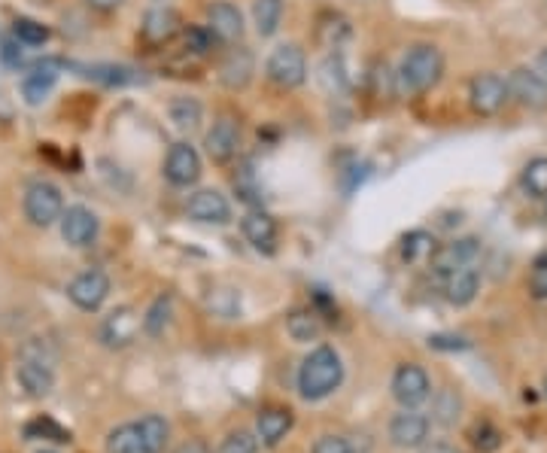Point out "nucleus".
<instances>
[{
	"mask_svg": "<svg viewBox=\"0 0 547 453\" xmlns=\"http://www.w3.org/2000/svg\"><path fill=\"white\" fill-rule=\"evenodd\" d=\"M341 381H344V362H341L338 350L329 344H320L310 350L298 368V393L304 402L329 399L341 387Z\"/></svg>",
	"mask_w": 547,
	"mask_h": 453,
	"instance_id": "nucleus-1",
	"label": "nucleus"
},
{
	"mask_svg": "<svg viewBox=\"0 0 547 453\" xmlns=\"http://www.w3.org/2000/svg\"><path fill=\"white\" fill-rule=\"evenodd\" d=\"M444 73V55L432 43H417L402 55L399 73H396V89L408 95H423L438 86Z\"/></svg>",
	"mask_w": 547,
	"mask_h": 453,
	"instance_id": "nucleus-2",
	"label": "nucleus"
},
{
	"mask_svg": "<svg viewBox=\"0 0 547 453\" xmlns=\"http://www.w3.org/2000/svg\"><path fill=\"white\" fill-rule=\"evenodd\" d=\"M265 73L268 80L280 89H298L304 86L307 80V58H304V49L295 46V43H280L271 55H268V64H265Z\"/></svg>",
	"mask_w": 547,
	"mask_h": 453,
	"instance_id": "nucleus-3",
	"label": "nucleus"
},
{
	"mask_svg": "<svg viewBox=\"0 0 547 453\" xmlns=\"http://www.w3.org/2000/svg\"><path fill=\"white\" fill-rule=\"evenodd\" d=\"M64 213V198H61V189L49 180H37L28 186L25 192V216L31 225L37 229H49L55 225Z\"/></svg>",
	"mask_w": 547,
	"mask_h": 453,
	"instance_id": "nucleus-4",
	"label": "nucleus"
},
{
	"mask_svg": "<svg viewBox=\"0 0 547 453\" xmlns=\"http://www.w3.org/2000/svg\"><path fill=\"white\" fill-rule=\"evenodd\" d=\"M393 399L402 408H420L423 402H429L432 399L429 374L420 365H414V362L399 365L396 374H393Z\"/></svg>",
	"mask_w": 547,
	"mask_h": 453,
	"instance_id": "nucleus-5",
	"label": "nucleus"
},
{
	"mask_svg": "<svg viewBox=\"0 0 547 453\" xmlns=\"http://www.w3.org/2000/svg\"><path fill=\"white\" fill-rule=\"evenodd\" d=\"M58 225H61V238H64L70 247H76V250L92 247V244L98 241V232H101L98 216H95L89 207H83V204L67 207V210L61 213Z\"/></svg>",
	"mask_w": 547,
	"mask_h": 453,
	"instance_id": "nucleus-6",
	"label": "nucleus"
},
{
	"mask_svg": "<svg viewBox=\"0 0 547 453\" xmlns=\"http://www.w3.org/2000/svg\"><path fill=\"white\" fill-rule=\"evenodd\" d=\"M107 295H110V277L104 271H98V268L76 274L67 283V298L80 311H98L107 301Z\"/></svg>",
	"mask_w": 547,
	"mask_h": 453,
	"instance_id": "nucleus-7",
	"label": "nucleus"
},
{
	"mask_svg": "<svg viewBox=\"0 0 547 453\" xmlns=\"http://www.w3.org/2000/svg\"><path fill=\"white\" fill-rule=\"evenodd\" d=\"M204 146H207L210 162L228 165L231 159H238V153H241V125L234 122L231 116H219L213 122V128L207 131Z\"/></svg>",
	"mask_w": 547,
	"mask_h": 453,
	"instance_id": "nucleus-8",
	"label": "nucleus"
},
{
	"mask_svg": "<svg viewBox=\"0 0 547 453\" xmlns=\"http://www.w3.org/2000/svg\"><path fill=\"white\" fill-rule=\"evenodd\" d=\"M429 417L420 414L417 408H402V414H396L389 420V441L402 450H417L429 441Z\"/></svg>",
	"mask_w": 547,
	"mask_h": 453,
	"instance_id": "nucleus-9",
	"label": "nucleus"
},
{
	"mask_svg": "<svg viewBox=\"0 0 547 453\" xmlns=\"http://www.w3.org/2000/svg\"><path fill=\"white\" fill-rule=\"evenodd\" d=\"M508 95L526 107V110H544L547 107V83L538 77V70H529V67H517L508 73Z\"/></svg>",
	"mask_w": 547,
	"mask_h": 453,
	"instance_id": "nucleus-10",
	"label": "nucleus"
},
{
	"mask_svg": "<svg viewBox=\"0 0 547 453\" xmlns=\"http://www.w3.org/2000/svg\"><path fill=\"white\" fill-rule=\"evenodd\" d=\"M165 177L171 186H195L201 177V156L198 149L186 140L174 143L165 159Z\"/></svg>",
	"mask_w": 547,
	"mask_h": 453,
	"instance_id": "nucleus-11",
	"label": "nucleus"
},
{
	"mask_svg": "<svg viewBox=\"0 0 547 453\" xmlns=\"http://www.w3.org/2000/svg\"><path fill=\"white\" fill-rule=\"evenodd\" d=\"M468 101H472V110L481 116H493L505 107L508 101V86L496 73H478L468 86Z\"/></svg>",
	"mask_w": 547,
	"mask_h": 453,
	"instance_id": "nucleus-12",
	"label": "nucleus"
},
{
	"mask_svg": "<svg viewBox=\"0 0 547 453\" xmlns=\"http://www.w3.org/2000/svg\"><path fill=\"white\" fill-rule=\"evenodd\" d=\"M481 253V241L478 238H459V241H450L444 247H438L432 253V271L447 277L459 268H468Z\"/></svg>",
	"mask_w": 547,
	"mask_h": 453,
	"instance_id": "nucleus-13",
	"label": "nucleus"
},
{
	"mask_svg": "<svg viewBox=\"0 0 547 453\" xmlns=\"http://www.w3.org/2000/svg\"><path fill=\"white\" fill-rule=\"evenodd\" d=\"M16 381H19V387H22V393L28 399H46L52 393V387H55V365H46V362L19 356Z\"/></svg>",
	"mask_w": 547,
	"mask_h": 453,
	"instance_id": "nucleus-14",
	"label": "nucleus"
},
{
	"mask_svg": "<svg viewBox=\"0 0 547 453\" xmlns=\"http://www.w3.org/2000/svg\"><path fill=\"white\" fill-rule=\"evenodd\" d=\"M140 317H137V311L134 308H116L110 317H104V323H101V344L104 347H110V350H122V347H128L134 338H137V332H140Z\"/></svg>",
	"mask_w": 547,
	"mask_h": 453,
	"instance_id": "nucleus-15",
	"label": "nucleus"
},
{
	"mask_svg": "<svg viewBox=\"0 0 547 453\" xmlns=\"http://www.w3.org/2000/svg\"><path fill=\"white\" fill-rule=\"evenodd\" d=\"M207 31L219 43H238L244 37V16L241 10L228 4V0H216L207 7Z\"/></svg>",
	"mask_w": 547,
	"mask_h": 453,
	"instance_id": "nucleus-16",
	"label": "nucleus"
},
{
	"mask_svg": "<svg viewBox=\"0 0 547 453\" xmlns=\"http://www.w3.org/2000/svg\"><path fill=\"white\" fill-rule=\"evenodd\" d=\"M189 219L204 222V225H225L231 219V204L222 192L216 189H198L189 204H186Z\"/></svg>",
	"mask_w": 547,
	"mask_h": 453,
	"instance_id": "nucleus-17",
	"label": "nucleus"
},
{
	"mask_svg": "<svg viewBox=\"0 0 547 453\" xmlns=\"http://www.w3.org/2000/svg\"><path fill=\"white\" fill-rule=\"evenodd\" d=\"M58 70H61L58 61H37L25 73V77H22V98H25L28 107H40L49 98V92L58 83Z\"/></svg>",
	"mask_w": 547,
	"mask_h": 453,
	"instance_id": "nucleus-18",
	"label": "nucleus"
},
{
	"mask_svg": "<svg viewBox=\"0 0 547 453\" xmlns=\"http://www.w3.org/2000/svg\"><path fill=\"white\" fill-rule=\"evenodd\" d=\"M253 70H256L253 52L244 49V46H238V49H231V52L222 58V64H219V80H222L225 89L238 92V89H247V86H250Z\"/></svg>",
	"mask_w": 547,
	"mask_h": 453,
	"instance_id": "nucleus-19",
	"label": "nucleus"
},
{
	"mask_svg": "<svg viewBox=\"0 0 547 453\" xmlns=\"http://www.w3.org/2000/svg\"><path fill=\"white\" fill-rule=\"evenodd\" d=\"M183 22H180V13L171 10V7H152L146 16H143V25H140V34L146 43L152 46H162L168 40H174L180 34Z\"/></svg>",
	"mask_w": 547,
	"mask_h": 453,
	"instance_id": "nucleus-20",
	"label": "nucleus"
},
{
	"mask_svg": "<svg viewBox=\"0 0 547 453\" xmlns=\"http://www.w3.org/2000/svg\"><path fill=\"white\" fill-rule=\"evenodd\" d=\"M241 232L253 244V250H259L265 256H271L277 250V222L265 210H250L241 219Z\"/></svg>",
	"mask_w": 547,
	"mask_h": 453,
	"instance_id": "nucleus-21",
	"label": "nucleus"
},
{
	"mask_svg": "<svg viewBox=\"0 0 547 453\" xmlns=\"http://www.w3.org/2000/svg\"><path fill=\"white\" fill-rule=\"evenodd\" d=\"M478 289H481V274H478V268H459V271H453V274H447L444 277V298L450 301L453 308H465V305H472L475 301V295H478Z\"/></svg>",
	"mask_w": 547,
	"mask_h": 453,
	"instance_id": "nucleus-22",
	"label": "nucleus"
},
{
	"mask_svg": "<svg viewBox=\"0 0 547 453\" xmlns=\"http://www.w3.org/2000/svg\"><path fill=\"white\" fill-rule=\"evenodd\" d=\"M292 423H295V417L289 408H265L256 420V432H259L256 438L265 447H277L292 432Z\"/></svg>",
	"mask_w": 547,
	"mask_h": 453,
	"instance_id": "nucleus-23",
	"label": "nucleus"
},
{
	"mask_svg": "<svg viewBox=\"0 0 547 453\" xmlns=\"http://www.w3.org/2000/svg\"><path fill=\"white\" fill-rule=\"evenodd\" d=\"M134 426H137L143 453H165V447H168V441H171V426H168L165 417H159V414H146V417H140Z\"/></svg>",
	"mask_w": 547,
	"mask_h": 453,
	"instance_id": "nucleus-24",
	"label": "nucleus"
},
{
	"mask_svg": "<svg viewBox=\"0 0 547 453\" xmlns=\"http://www.w3.org/2000/svg\"><path fill=\"white\" fill-rule=\"evenodd\" d=\"M286 332L292 341L298 344H310V341H317L323 335V320L317 311H310V308H298L286 317Z\"/></svg>",
	"mask_w": 547,
	"mask_h": 453,
	"instance_id": "nucleus-25",
	"label": "nucleus"
},
{
	"mask_svg": "<svg viewBox=\"0 0 547 453\" xmlns=\"http://www.w3.org/2000/svg\"><path fill=\"white\" fill-rule=\"evenodd\" d=\"M462 414V396L456 390H438L432 399V411H429V423H438L444 429L456 426Z\"/></svg>",
	"mask_w": 547,
	"mask_h": 453,
	"instance_id": "nucleus-26",
	"label": "nucleus"
},
{
	"mask_svg": "<svg viewBox=\"0 0 547 453\" xmlns=\"http://www.w3.org/2000/svg\"><path fill=\"white\" fill-rule=\"evenodd\" d=\"M171 314H174V295H159L149 305V311H146V317H143V332L149 335V338H162L165 335V329H168V323H171Z\"/></svg>",
	"mask_w": 547,
	"mask_h": 453,
	"instance_id": "nucleus-27",
	"label": "nucleus"
},
{
	"mask_svg": "<svg viewBox=\"0 0 547 453\" xmlns=\"http://www.w3.org/2000/svg\"><path fill=\"white\" fill-rule=\"evenodd\" d=\"M283 22V0H253V25L259 37H274Z\"/></svg>",
	"mask_w": 547,
	"mask_h": 453,
	"instance_id": "nucleus-28",
	"label": "nucleus"
},
{
	"mask_svg": "<svg viewBox=\"0 0 547 453\" xmlns=\"http://www.w3.org/2000/svg\"><path fill=\"white\" fill-rule=\"evenodd\" d=\"M13 37H16L22 46H28V49H37V46H46V43H49L52 31H49L43 22H37V19L19 16V19L13 22Z\"/></svg>",
	"mask_w": 547,
	"mask_h": 453,
	"instance_id": "nucleus-29",
	"label": "nucleus"
},
{
	"mask_svg": "<svg viewBox=\"0 0 547 453\" xmlns=\"http://www.w3.org/2000/svg\"><path fill=\"white\" fill-rule=\"evenodd\" d=\"M168 113H171V122L180 131H195L201 125V116H204V110H201V104L195 98H174Z\"/></svg>",
	"mask_w": 547,
	"mask_h": 453,
	"instance_id": "nucleus-30",
	"label": "nucleus"
},
{
	"mask_svg": "<svg viewBox=\"0 0 547 453\" xmlns=\"http://www.w3.org/2000/svg\"><path fill=\"white\" fill-rule=\"evenodd\" d=\"M320 83L326 86V92L332 95H341L350 89V80H347V70H344V61L341 55H329L320 67Z\"/></svg>",
	"mask_w": 547,
	"mask_h": 453,
	"instance_id": "nucleus-31",
	"label": "nucleus"
},
{
	"mask_svg": "<svg viewBox=\"0 0 547 453\" xmlns=\"http://www.w3.org/2000/svg\"><path fill=\"white\" fill-rule=\"evenodd\" d=\"M25 438L28 441H55V444H67L70 432L64 426H58L52 417H37L25 426Z\"/></svg>",
	"mask_w": 547,
	"mask_h": 453,
	"instance_id": "nucleus-32",
	"label": "nucleus"
},
{
	"mask_svg": "<svg viewBox=\"0 0 547 453\" xmlns=\"http://www.w3.org/2000/svg\"><path fill=\"white\" fill-rule=\"evenodd\" d=\"M83 70H86L83 77L98 80V83H104V86H125V83H134V80H137V77H134V70L119 67V64H95V67H83Z\"/></svg>",
	"mask_w": 547,
	"mask_h": 453,
	"instance_id": "nucleus-33",
	"label": "nucleus"
},
{
	"mask_svg": "<svg viewBox=\"0 0 547 453\" xmlns=\"http://www.w3.org/2000/svg\"><path fill=\"white\" fill-rule=\"evenodd\" d=\"M107 453H143L137 426H134V423L116 426V429L107 435Z\"/></svg>",
	"mask_w": 547,
	"mask_h": 453,
	"instance_id": "nucleus-34",
	"label": "nucleus"
},
{
	"mask_svg": "<svg viewBox=\"0 0 547 453\" xmlns=\"http://www.w3.org/2000/svg\"><path fill=\"white\" fill-rule=\"evenodd\" d=\"M523 189L529 198H547V159L538 156L523 168Z\"/></svg>",
	"mask_w": 547,
	"mask_h": 453,
	"instance_id": "nucleus-35",
	"label": "nucleus"
},
{
	"mask_svg": "<svg viewBox=\"0 0 547 453\" xmlns=\"http://www.w3.org/2000/svg\"><path fill=\"white\" fill-rule=\"evenodd\" d=\"M435 250H438V247H435V238H432L429 232H411V235H405V241H402V256H405L408 262L432 259Z\"/></svg>",
	"mask_w": 547,
	"mask_h": 453,
	"instance_id": "nucleus-36",
	"label": "nucleus"
},
{
	"mask_svg": "<svg viewBox=\"0 0 547 453\" xmlns=\"http://www.w3.org/2000/svg\"><path fill=\"white\" fill-rule=\"evenodd\" d=\"M234 189H238L241 201H247V204H262V189H259L256 174H253L250 165H244L238 174H234Z\"/></svg>",
	"mask_w": 547,
	"mask_h": 453,
	"instance_id": "nucleus-37",
	"label": "nucleus"
},
{
	"mask_svg": "<svg viewBox=\"0 0 547 453\" xmlns=\"http://www.w3.org/2000/svg\"><path fill=\"white\" fill-rule=\"evenodd\" d=\"M219 453H259V438L247 429H238L219 444Z\"/></svg>",
	"mask_w": 547,
	"mask_h": 453,
	"instance_id": "nucleus-38",
	"label": "nucleus"
},
{
	"mask_svg": "<svg viewBox=\"0 0 547 453\" xmlns=\"http://www.w3.org/2000/svg\"><path fill=\"white\" fill-rule=\"evenodd\" d=\"M183 40H186V49H189L192 55H210V49H213V43H216V37H213L204 25H189V28L183 31Z\"/></svg>",
	"mask_w": 547,
	"mask_h": 453,
	"instance_id": "nucleus-39",
	"label": "nucleus"
},
{
	"mask_svg": "<svg viewBox=\"0 0 547 453\" xmlns=\"http://www.w3.org/2000/svg\"><path fill=\"white\" fill-rule=\"evenodd\" d=\"M472 444H475L481 453H493V450L502 447V432H499L493 423H478V426L472 429Z\"/></svg>",
	"mask_w": 547,
	"mask_h": 453,
	"instance_id": "nucleus-40",
	"label": "nucleus"
},
{
	"mask_svg": "<svg viewBox=\"0 0 547 453\" xmlns=\"http://www.w3.org/2000/svg\"><path fill=\"white\" fill-rule=\"evenodd\" d=\"M529 292L541 301H547V253L535 259L532 271H529Z\"/></svg>",
	"mask_w": 547,
	"mask_h": 453,
	"instance_id": "nucleus-41",
	"label": "nucleus"
},
{
	"mask_svg": "<svg viewBox=\"0 0 547 453\" xmlns=\"http://www.w3.org/2000/svg\"><path fill=\"white\" fill-rule=\"evenodd\" d=\"M0 61H4L7 67H25V49L16 37L0 43Z\"/></svg>",
	"mask_w": 547,
	"mask_h": 453,
	"instance_id": "nucleus-42",
	"label": "nucleus"
},
{
	"mask_svg": "<svg viewBox=\"0 0 547 453\" xmlns=\"http://www.w3.org/2000/svg\"><path fill=\"white\" fill-rule=\"evenodd\" d=\"M314 453H356L353 444L341 435H323L317 444H314Z\"/></svg>",
	"mask_w": 547,
	"mask_h": 453,
	"instance_id": "nucleus-43",
	"label": "nucleus"
},
{
	"mask_svg": "<svg viewBox=\"0 0 547 453\" xmlns=\"http://www.w3.org/2000/svg\"><path fill=\"white\" fill-rule=\"evenodd\" d=\"M429 347H435V350H468V341L456 338V335H432Z\"/></svg>",
	"mask_w": 547,
	"mask_h": 453,
	"instance_id": "nucleus-44",
	"label": "nucleus"
},
{
	"mask_svg": "<svg viewBox=\"0 0 547 453\" xmlns=\"http://www.w3.org/2000/svg\"><path fill=\"white\" fill-rule=\"evenodd\" d=\"M174 453H213V450H210V444H207V441H201V438H189V441H183Z\"/></svg>",
	"mask_w": 547,
	"mask_h": 453,
	"instance_id": "nucleus-45",
	"label": "nucleus"
},
{
	"mask_svg": "<svg viewBox=\"0 0 547 453\" xmlns=\"http://www.w3.org/2000/svg\"><path fill=\"white\" fill-rule=\"evenodd\" d=\"M86 4H89L92 10H98V13H113V10L122 7V0H86Z\"/></svg>",
	"mask_w": 547,
	"mask_h": 453,
	"instance_id": "nucleus-46",
	"label": "nucleus"
},
{
	"mask_svg": "<svg viewBox=\"0 0 547 453\" xmlns=\"http://www.w3.org/2000/svg\"><path fill=\"white\" fill-rule=\"evenodd\" d=\"M535 70H538V77H541V80L547 83V46H544V49L538 52V61H535Z\"/></svg>",
	"mask_w": 547,
	"mask_h": 453,
	"instance_id": "nucleus-47",
	"label": "nucleus"
},
{
	"mask_svg": "<svg viewBox=\"0 0 547 453\" xmlns=\"http://www.w3.org/2000/svg\"><path fill=\"white\" fill-rule=\"evenodd\" d=\"M423 453H456V450L450 444H441L438 441V444H423Z\"/></svg>",
	"mask_w": 547,
	"mask_h": 453,
	"instance_id": "nucleus-48",
	"label": "nucleus"
},
{
	"mask_svg": "<svg viewBox=\"0 0 547 453\" xmlns=\"http://www.w3.org/2000/svg\"><path fill=\"white\" fill-rule=\"evenodd\" d=\"M541 390H544V399H547V377H544V387Z\"/></svg>",
	"mask_w": 547,
	"mask_h": 453,
	"instance_id": "nucleus-49",
	"label": "nucleus"
},
{
	"mask_svg": "<svg viewBox=\"0 0 547 453\" xmlns=\"http://www.w3.org/2000/svg\"><path fill=\"white\" fill-rule=\"evenodd\" d=\"M37 453H55V450H46V447H43V450H37Z\"/></svg>",
	"mask_w": 547,
	"mask_h": 453,
	"instance_id": "nucleus-50",
	"label": "nucleus"
},
{
	"mask_svg": "<svg viewBox=\"0 0 547 453\" xmlns=\"http://www.w3.org/2000/svg\"><path fill=\"white\" fill-rule=\"evenodd\" d=\"M544 219H547V207H544Z\"/></svg>",
	"mask_w": 547,
	"mask_h": 453,
	"instance_id": "nucleus-51",
	"label": "nucleus"
}]
</instances>
